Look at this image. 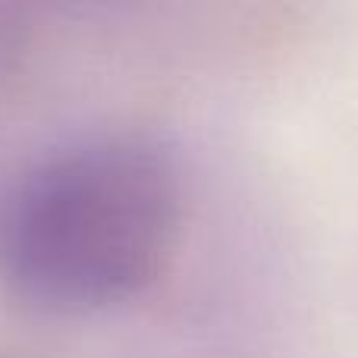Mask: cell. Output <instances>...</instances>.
<instances>
[{
    "mask_svg": "<svg viewBox=\"0 0 358 358\" xmlns=\"http://www.w3.org/2000/svg\"><path fill=\"white\" fill-rule=\"evenodd\" d=\"M167 157L136 142H94L31 170L0 214V273L25 302L88 311L138 292L179 233Z\"/></svg>",
    "mask_w": 358,
    "mask_h": 358,
    "instance_id": "6da1fadb",
    "label": "cell"
}]
</instances>
